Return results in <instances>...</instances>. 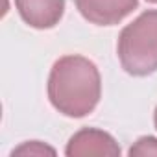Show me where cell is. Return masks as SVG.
Instances as JSON below:
<instances>
[{"mask_svg": "<svg viewBox=\"0 0 157 157\" xmlns=\"http://www.w3.org/2000/svg\"><path fill=\"white\" fill-rule=\"evenodd\" d=\"M80 13L94 24H115L137 8V0H76Z\"/></svg>", "mask_w": 157, "mask_h": 157, "instance_id": "3957f363", "label": "cell"}, {"mask_svg": "<svg viewBox=\"0 0 157 157\" xmlns=\"http://www.w3.org/2000/svg\"><path fill=\"white\" fill-rule=\"evenodd\" d=\"M70 157H85V155H118L120 150L117 142L104 131L83 129L76 133L67 148Z\"/></svg>", "mask_w": 157, "mask_h": 157, "instance_id": "277c9868", "label": "cell"}, {"mask_svg": "<svg viewBox=\"0 0 157 157\" xmlns=\"http://www.w3.org/2000/svg\"><path fill=\"white\" fill-rule=\"evenodd\" d=\"M48 94L61 113L68 117H85L98 104L100 74L85 57H63L52 68Z\"/></svg>", "mask_w": 157, "mask_h": 157, "instance_id": "6da1fadb", "label": "cell"}, {"mask_svg": "<svg viewBox=\"0 0 157 157\" xmlns=\"http://www.w3.org/2000/svg\"><path fill=\"white\" fill-rule=\"evenodd\" d=\"M129 155H157V139H153V137L140 139L129 150Z\"/></svg>", "mask_w": 157, "mask_h": 157, "instance_id": "8992f818", "label": "cell"}, {"mask_svg": "<svg viewBox=\"0 0 157 157\" xmlns=\"http://www.w3.org/2000/svg\"><path fill=\"white\" fill-rule=\"evenodd\" d=\"M22 19L33 28H52L63 15L65 0H17Z\"/></svg>", "mask_w": 157, "mask_h": 157, "instance_id": "5b68a950", "label": "cell"}, {"mask_svg": "<svg viewBox=\"0 0 157 157\" xmlns=\"http://www.w3.org/2000/svg\"><path fill=\"white\" fill-rule=\"evenodd\" d=\"M155 126H157V111H155Z\"/></svg>", "mask_w": 157, "mask_h": 157, "instance_id": "ba28073f", "label": "cell"}, {"mask_svg": "<svg viewBox=\"0 0 157 157\" xmlns=\"http://www.w3.org/2000/svg\"><path fill=\"white\" fill-rule=\"evenodd\" d=\"M13 155H54V150L41 142H28L13 151Z\"/></svg>", "mask_w": 157, "mask_h": 157, "instance_id": "52a82bcc", "label": "cell"}, {"mask_svg": "<svg viewBox=\"0 0 157 157\" xmlns=\"http://www.w3.org/2000/svg\"><path fill=\"white\" fill-rule=\"evenodd\" d=\"M122 67L133 76H146L157 70V11L142 13L118 39Z\"/></svg>", "mask_w": 157, "mask_h": 157, "instance_id": "7a4b0ae2", "label": "cell"}, {"mask_svg": "<svg viewBox=\"0 0 157 157\" xmlns=\"http://www.w3.org/2000/svg\"><path fill=\"white\" fill-rule=\"evenodd\" d=\"M148 2H157V0H148Z\"/></svg>", "mask_w": 157, "mask_h": 157, "instance_id": "9c48e42d", "label": "cell"}]
</instances>
